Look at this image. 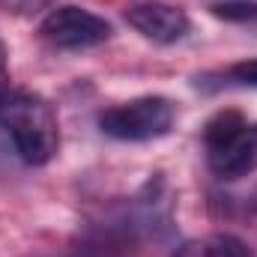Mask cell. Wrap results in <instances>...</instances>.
<instances>
[{"instance_id": "obj_1", "label": "cell", "mask_w": 257, "mask_h": 257, "mask_svg": "<svg viewBox=\"0 0 257 257\" xmlns=\"http://www.w3.org/2000/svg\"><path fill=\"white\" fill-rule=\"evenodd\" d=\"M0 126L24 165H48L60 147L57 114L48 99L30 90H9L0 102Z\"/></svg>"}, {"instance_id": "obj_2", "label": "cell", "mask_w": 257, "mask_h": 257, "mask_svg": "<svg viewBox=\"0 0 257 257\" xmlns=\"http://www.w3.org/2000/svg\"><path fill=\"white\" fill-rule=\"evenodd\" d=\"M203 147L212 174L221 180L257 171V123L248 126L239 111H218L203 128Z\"/></svg>"}, {"instance_id": "obj_3", "label": "cell", "mask_w": 257, "mask_h": 257, "mask_svg": "<svg viewBox=\"0 0 257 257\" xmlns=\"http://www.w3.org/2000/svg\"><path fill=\"white\" fill-rule=\"evenodd\" d=\"M177 120V105L168 96H138L105 108L99 114V128L117 141H156L165 138Z\"/></svg>"}, {"instance_id": "obj_4", "label": "cell", "mask_w": 257, "mask_h": 257, "mask_svg": "<svg viewBox=\"0 0 257 257\" xmlns=\"http://www.w3.org/2000/svg\"><path fill=\"white\" fill-rule=\"evenodd\" d=\"M42 36L45 42H51L54 48L63 51H84V48H96L102 42L111 39V24L75 3L66 6H54L45 18H42Z\"/></svg>"}, {"instance_id": "obj_5", "label": "cell", "mask_w": 257, "mask_h": 257, "mask_svg": "<svg viewBox=\"0 0 257 257\" xmlns=\"http://www.w3.org/2000/svg\"><path fill=\"white\" fill-rule=\"evenodd\" d=\"M126 21L150 42L156 45H174L180 39H186V33L192 30V18L186 15V9L171 6V3H138L126 9Z\"/></svg>"}, {"instance_id": "obj_6", "label": "cell", "mask_w": 257, "mask_h": 257, "mask_svg": "<svg viewBox=\"0 0 257 257\" xmlns=\"http://www.w3.org/2000/svg\"><path fill=\"white\" fill-rule=\"evenodd\" d=\"M171 257H254L251 245L233 233H206L183 242Z\"/></svg>"}, {"instance_id": "obj_7", "label": "cell", "mask_w": 257, "mask_h": 257, "mask_svg": "<svg viewBox=\"0 0 257 257\" xmlns=\"http://www.w3.org/2000/svg\"><path fill=\"white\" fill-rule=\"evenodd\" d=\"M212 15L224 21H254L257 0H218L212 3Z\"/></svg>"}, {"instance_id": "obj_8", "label": "cell", "mask_w": 257, "mask_h": 257, "mask_svg": "<svg viewBox=\"0 0 257 257\" xmlns=\"http://www.w3.org/2000/svg\"><path fill=\"white\" fill-rule=\"evenodd\" d=\"M230 78L236 84H245V87H257V60H242V63L230 66Z\"/></svg>"}, {"instance_id": "obj_9", "label": "cell", "mask_w": 257, "mask_h": 257, "mask_svg": "<svg viewBox=\"0 0 257 257\" xmlns=\"http://www.w3.org/2000/svg\"><path fill=\"white\" fill-rule=\"evenodd\" d=\"M54 0H0V6L6 12H18V15H33L45 6H51Z\"/></svg>"}, {"instance_id": "obj_10", "label": "cell", "mask_w": 257, "mask_h": 257, "mask_svg": "<svg viewBox=\"0 0 257 257\" xmlns=\"http://www.w3.org/2000/svg\"><path fill=\"white\" fill-rule=\"evenodd\" d=\"M12 87H9V63H6V45L0 42V102L6 99V93H9Z\"/></svg>"}]
</instances>
